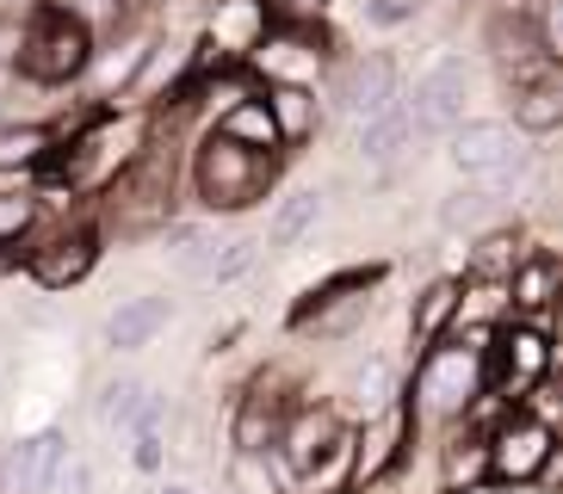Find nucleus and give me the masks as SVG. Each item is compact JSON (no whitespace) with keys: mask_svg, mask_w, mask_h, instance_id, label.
Instances as JSON below:
<instances>
[{"mask_svg":"<svg viewBox=\"0 0 563 494\" xmlns=\"http://www.w3.org/2000/svg\"><path fill=\"white\" fill-rule=\"evenodd\" d=\"M483 346L489 334H446L415 359V383L402 390L415 420H464L483 408Z\"/></svg>","mask_w":563,"mask_h":494,"instance_id":"f257e3e1","label":"nucleus"},{"mask_svg":"<svg viewBox=\"0 0 563 494\" xmlns=\"http://www.w3.org/2000/svg\"><path fill=\"white\" fill-rule=\"evenodd\" d=\"M273 186H279V155L242 148V143H230L223 131L199 136V148H192V192H199L205 211H217V216L254 211Z\"/></svg>","mask_w":563,"mask_h":494,"instance_id":"f03ea898","label":"nucleus"},{"mask_svg":"<svg viewBox=\"0 0 563 494\" xmlns=\"http://www.w3.org/2000/svg\"><path fill=\"white\" fill-rule=\"evenodd\" d=\"M93 56H100V49H93V32L68 13L63 0H44V7L25 19V32H19V44H13V68L32 87L81 81L87 68H93Z\"/></svg>","mask_w":563,"mask_h":494,"instance_id":"7ed1b4c3","label":"nucleus"},{"mask_svg":"<svg viewBox=\"0 0 563 494\" xmlns=\"http://www.w3.org/2000/svg\"><path fill=\"white\" fill-rule=\"evenodd\" d=\"M551 322H501L483 346V395H496L501 408H527L551 378Z\"/></svg>","mask_w":563,"mask_h":494,"instance_id":"20e7f679","label":"nucleus"},{"mask_svg":"<svg viewBox=\"0 0 563 494\" xmlns=\"http://www.w3.org/2000/svg\"><path fill=\"white\" fill-rule=\"evenodd\" d=\"M558 458V427L539 408H501V420L483 433V476L501 489H532Z\"/></svg>","mask_w":563,"mask_h":494,"instance_id":"39448f33","label":"nucleus"},{"mask_svg":"<svg viewBox=\"0 0 563 494\" xmlns=\"http://www.w3.org/2000/svg\"><path fill=\"white\" fill-rule=\"evenodd\" d=\"M446 155L471 186H501L527 167L520 131H514L508 117H464L459 131L446 136Z\"/></svg>","mask_w":563,"mask_h":494,"instance_id":"423d86ee","label":"nucleus"},{"mask_svg":"<svg viewBox=\"0 0 563 494\" xmlns=\"http://www.w3.org/2000/svg\"><path fill=\"white\" fill-rule=\"evenodd\" d=\"M464 99H471V68L459 56H440L415 75V87H402V112H409L415 136H452L464 124Z\"/></svg>","mask_w":563,"mask_h":494,"instance_id":"0eeeda50","label":"nucleus"},{"mask_svg":"<svg viewBox=\"0 0 563 494\" xmlns=\"http://www.w3.org/2000/svg\"><path fill=\"white\" fill-rule=\"evenodd\" d=\"M298 408H303L298 383L285 378V371H261V378H254L249 390L235 395V414H230V439H235V451H273L279 427H285V420H291Z\"/></svg>","mask_w":563,"mask_h":494,"instance_id":"6e6552de","label":"nucleus"},{"mask_svg":"<svg viewBox=\"0 0 563 494\" xmlns=\"http://www.w3.org/2000/svg\"><path fill=\"white\" fill-rule=\"evenodd\" d=\"M242 63H249V75H266V87H316L329 49H322V37L303 19H285V25H266V37Z\"/></svg>","mask_w":563,"mask_h":494,"instance_id":"1a4fd4ad","label":"nucleus"},{"mask_svg":"<svg viewBox=\"0 0 563 494\" xmlns=\"http://www.w3.org/2000/svg\"><path fill=\"white\" fill-rule=\"evenodd\" d=\"M409 445H415V408H409V395L384 402L378 414H365V427L353 433V494L390 476V470L409 458Z\"/></svg>","mask_w":563,"mask_h":494,"instance_id":"9d476101","label":"nucleus"},{"mask_svg":"<svg viewBox=\"0 0 563 494\" xmlns=\"http://www.w3.org/2000/svg\"><path fill=\"white\" fill-rule=\"evenodd\" d=\"M402 99V63L390 49H365L341 68V81H334V112L347 117V124H365V117L390 112Z\"/></svg>","mask_w":563,"mask_h":494,"instance_id":"9b49d317","label":"nucleus"},{"mask_svg":"<svg viewBox=\"0 0 563 494\" xmlns=\"http://www.w3.org/2000/svg\"><path fill=\"white\" fill-rule=\"evenodd\" d=\"M341 433H347V420H341L329 402H303V408L279 427V439H273V451H266V458L279 463L285 482H298V476H310L316 463L329 458V445L341 439Z\"/></svg>","mask_w":563,"mask_h":494,"instance_id":"f8f14e48","label":"nucleus"},{"mask_svg":"<svg viewBox=\"0 0 563 494\" xmlns=\"http://www.w3.org/2000/svg\"><path fill=\"white\" fill-rule=\"evenodd\" d=\"M68 445H75L68 427H37L19 445H7V458H0V494H51V476L63 470Z\"/></svg>","mask_w":563,"mask_h":494,"instance_id":"ddd939ff","label":"nucleus"},{"mask_svg":"<svg viewBox=\"0 0 563 494\" xmlns=\"http://www.w3.org/2000/svg\"><path fill=\"white\" fill-rule=\"evenodd\" d=\"M93 260H100V229H63L25 254V272L44 291H68V284H81L93 272Z\"/></svg>","mask_w":563,"mask_h":494,"instance_id":"4468645a","label":"nucleus"},{"mask_svg":"<svg viewBox=\"0 0 563 494\" xmlns=\"http://www.w3.org/2000/svg\"><path fill=\"white\" fill-rule=\"evenodd\" d=\"M167 322H174V296L136 291L106 315V346H112V352H143V346H155L167 334Z\"/></svg>","mask_w":563,"mask_h":494,"instance_id":"2eb2a0df","label":"nucleus"},{"mask_svg":"<svg viewBox=\"0 0 563 494\" xmlns=\"http://www.w3.org/2000/svg\"><path fill=\"white\" fill-rule=\"evenodd\" d=\"M501 284H508V310L520 315V322H551V296H558V254H551V247H527Z\"/></svg>","mask_w":563,"mask_h":494,"instance_id":"dca6fc26","label":"nucleus"},{"mask_svg":"<svg viewBox=\"0 0 563 494\" xmlns=\"http://www.w3.org/2000/svg\"><path fill=\"white\" fill-rule=\"evenodd\" d=\"M409 148H415V131H409V112H402V99L390 105V112H378V117H365V124H353V155H360L365 167H397Z\"/></svg>","mask_w":563,"mask_h":494,"instance_id":"f3484780","label":"nucleus"},{"mask_svg":"<svg viewBox=\"0 0 563 494\" xmlns=\"http://www.w3.org/2000/svg\"><path fill=\"white\" fill-rule=\"evenodd\" d=\"M266 0H217V19H211V44H217V63L223 56H249L254 44L266 37Z\"/></svg>","mask_w":563,"mask_h":494,"instance_id":"a211bd4d","label":"nucleus"},{"mask_svg":"<svg viewBox=\"0 0 563 494\" xmlns=\"http://www.w3.org/2000/svg\"><path fill=\"white\" fill-rule=\"evenodd\" d=\"M501 322H514L508 284L501 279H464L459 284V310H452V334H496Z\"/></svg>","mask_w":563,"mask_h":494,"instance_id":"6ab92c4d","label":"nucleus"},{"mask_svg":"<svg viewBox=\"0 0 563 494\" xmlns=\"http://www.w3.org/2000/svg\"><path fill=\"white\" fill-rule=\"evenodd\" d=\"M452 310H459V279L421 284V296H415V310H409V346H415V359L452 334Z\"/></svg>","mask_w":563,"mask_h":494,"instance_id":"aec40b11","label":"nucleus"},{"mask_svg":"<svg viewBox=\"0 0 563 494\" xmlns=\"http://www.w3.org/2000/svg\"><path fill=\"white\" fill-rule=\"evenodd\" d=\"M266 112H273V131H279V148H298L316 136V87H266Z\"/></svg>","mask_w":563,"mask_h":494,"instance_id":"412c9836","label":"nucleus"},{"mask_svg":"<svg viewBox=\"0 0 563 494\" xmlns=\"http://www.w3.org/2000/svg\"><path fill=\"white\" fill-rule=\"evenodd\" d=\"M558 124H563V81L558 75L514 87V131L520 136H551Z\"/></svg>","mask_w":563,"mask_h":494,"instance_id":"4be33fe9","label":"nucleus"},{"mask_svg":"<svg viewBox=\"0 0 563 494\" xmlns=\"http://www.w3.org/2000/svg\"><path fill=\"white\" fill-rule=\"evenodd\" d=\"M211 131H223L230 143H242V148H266V155H279V131H273V112H266V99H261V93H249V99H235V105H223Z\"/></svg>","mask_w":563,"mask_h":494,"instance_id":"5701e85b","label":"nucleus"},{"mask_svg":"<svg viewBox=\"0 0 563 494\" xmlns=\"http://www.w3.org/2000/svg\"><path fill=\"white\" fill-rule=\"evenodd\" d=\"M322 223V192H310V186H298V192H285L279 204H273V216H266V242L261 247H298L303 235Z\"/></svg>","mask_w":563,"mask_h":494,"instance_id":"b1692460","label":"nucleus"},{"mask_svg":"<svg viewBox=\"0 0 563 494\" xmlns=\"http://www.w3.org/2000/svg\"><path fill=\"white\" fill-rule=\"evenodd\" d=\"M150 402H155V390H150L143 378H106V383H100V402H93V408H100V420H106L112 433H131V427H136V414L150 408Z\"/></svg>","mask_w":563,"mask_h":494,"instance_id":"393cba45","label":"nucleus"},{"mask_svg":"<svg viewBox=\"0 0 563 494\" xmlns=\"http://www.w3.org/2000/svg\"><path fill=\"white\" fill-rule=\"evenodd\" d=\"M347 395H353V408L360 414H378L384 402H397V371H390V359L384 352H365L360 364H353V378H347Z\"/></svg>","mask_w":563,"mask_h":494,"instance_id":"a878e982","label":"nucleus"},{"mask_svg":"<svg viewBox=\"0 0 563 494\" xmlns=\"http://www.w3.org/2000/svg\"><path fill=\"white\" fill-rule=\"evenodd\" d=\"M56 131L51 124H0V173H25L51 155Z\"/></svg>","mask_w":563,"mask_h":494,"instance_id":"bb28decb","label":"nucleus"},{"mask_svg":"<svg viewBox=\"0 0 563 494\" xmlns=\"http://www.w3.org/2000/svg\"><path fill=\"white\" fill-rule=\"evenodd\" d=\"M37 211H44V198H37L32 186H0V247H7V254L37 229Z\"/></svg>","mask_w":563,"mask_h":494,"instance_id":"cd10ccee","label":"nucleus"},{"mask_svg":"<svg viewBox=\"0 0 563 494\" xmlns=\"http://www.w3.org/2000/svg\"><path fill=\"white\" fill-rule=\"evenodd\" d=\"M261 260V242L254 235H235V242H217L211 266H205V284H235L249 266Z\"/></svg>","mask_w":563,"mask_h":494,"instance_id":"c85d7f7f","label":"nucleus"},{"mask_svg":"<svg viewBox=\"0 0 563 494\" xmlns=\"http://www.w3.org/2000/svg\"><path fill=\"white\" fill-rule=\"evenodd\" d=\"M514 247H520V242H514L508 229H489V235L477 242V254H471V279H508L514 260H520Z\"/></svg>","mask_w":563,"mask_h":494,"instance_id":"c756f323","label":"nucleus"},{"mask_svg":"<svg viewBox=\"0 0 563 494\" xmlns=\"http://www.w3.org/2000/svg\"><path fill=\"white\" fill-rule=\"evenodd\" d=\"M230 489H242V494H279V482H273V458H266V451H235Z\"/></svg>","mask_w":563,"mask_h":494,"instance_id":"7c9ffc66","label":"nucleus"},{"mask_svg":"<svg viewBox=\"0 0 563 494\" xmlns=\"http://www.w3.org/2000/svg\"><path fill=\"white\" fill-rule=\"evenodd\" d=\"M489 204H496V198L483 192V186H464V192H452L446 204H440V223H446V229H471V223L489 216Z\"/></svg>","mask_w":563,"mask_h":494,"instance_id":"2f4dec72","label":"nucleus"},{"mask_svg":"<svg viewBox=\"0 0 563 494\" xmlns=\"http://www.w3.org/2000/svg\"><path fill=\"white\" fill-rule=\"evenodd\" d=\"M446 476L459 482V489H477V476H483V439H452Z\"/></svg>","mask_w":563,"mask_h":494,"instance_id":"473e14b6","label":"nucleus"},{"mask_svg":"<svg viewBox=\"0 0 563 494\" xmlns=\"http://www.w3.org/2000/svg\"><path fill=\"white\" fill-rule=\"evenodd\" d=\"M428 0H365V25H378V32H397L409 19H421Z\"/></svg>","mask_w":563,"mask_h":494,"instance_id":"72a5a7b5","label":"nucleus"},{"mask_svg":"<svg viewBox=\"0 0 563 494\" xmlns=\"http://www.w3.org/2000/svg\"><path fill=\"white\" fill-rule=\"evenodd\" d=\"M44 0H0V56H13L19 32H25V19L37 13Z\"/></svg>","mask_w":563,"mask_h":494,"instance_id":"f704fd0d","label":"nucleus"},{"mask_svg":"<svg viewBox=\"0 0 563 494\" xmlns=\"http://www.w3.org/2000/svg\"><path fill=\"white\" fill-rule=\"evenodd\" d=\"M87 489H93V470H87V463L75 458V451H68L63 470L51 476V494H87Z\"/></svg>","mask_w":563,"mask_h":494,"instance_id":"c9c22d12","label":"nucleus"},{"mask_svg":"<svg viewBox=\"0 0 563 494\" xmlns=\"http://www.w3.org/2000/svg\"><path fill=\"white\" fill-rule=\"evenodd\" d=\"M162 451H167L162 433H131V463L136 470H162Z\"/></svg>","mask_w":563,"mask_h":494,"instance_id":"e433bc0d","label":"nucleus"},{"mask_svg":"<svg viewBox=\"0 0 563 494\" xmlns=\"http://www.w3.org/2000/svg\"><path fill=\"white\" fill-rule=\"evenodd\" d=\"M279 7H285V19H322L334 0H279Z\"/></svg>","mask_w":563,"mask_h":494,"instance_id":"4c0bfd02","label":"nucleus"},{"mask_svg":"<svg viewBox=\"0 0 563 494\" xmlns=\"http://www.w3.org/2000/svg\"><path fill=\"white\" fill-rule=\"evenodd\" d=\"M150 494H199V489H186V482H162V489H150Z\"/></svg>","mask_w":563,"mask_h":494,"instance_id":"58836bf2","label":"nucleus"},{"mask_svg":"<svg viewBox=\"0 0 563 494\" xmlns=\"http://www.w3.org/2000/svg\"><path fill=\"white\" fill-rule=\"evenodd\" d=\"M7 266H13V254H7V247H0V279H7Z\"/></svg>","mask_w":563,"mask_h":494,"instance_id":"ea45409f","label":"nucleus"},{"mask_svg":"<svg viewBox=\"0 0 563 494\" xmlns=\"http://www.w3.org/2000/svg\"><path fill=\"white\" fill-rule=\"evenodd\" d=\"M464 494H489V489H464Z\"/></svg>","mask_w":563,"mask_h":494,"instance_id":"a19ab883","label":"nucleus"}]
</instances>
